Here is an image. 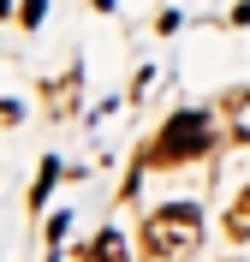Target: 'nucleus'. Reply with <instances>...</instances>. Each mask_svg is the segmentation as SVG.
<instances>
[{"instance_id":"f257e3e1","label":"nucleus","mask_w":250,"mask_h":262,"mask_svg":"<svg viewBox=\"0 0 250 262\" xmlns=\"http://www.w3.org/2000/svg\"><path fill=\"white\" fill-rule=\"evenodd\" d=\"M197 245H202L197 203H167V209H155L149 221H143V250H149V262H191Z\"/></svg>"},{"instance_id":"f03ea898","label":"nucleus","mask_w":250,"mask_h":262,"mask_svg":"<svg viewBox=\"0 0 250 262\" xmlns=\"http://www.w3.org/2000/svg\"><path fill=\"white\" fill-rule=\"evenodd\" d=\"M209 114H197V107H191V114H173L161 125V137H155V149H149V161L155 167H179V161H197L202 149L215 143V137H209Z\"/></svg>"},{"instance_id":"7ed1b4c3","label":"nucleus","mask_w":250,"mask_h":262,"mask_svg":"<svg viewBox=\"0 0 250 262\" xmlns=\"http://www.w3.org/2000/svg\"><path fill=\"white\" fill-rule=\"evenodd\" d=\"M83 262H131V250H125L119 232H96V245H89V256H83Z\"/></svg>"},{"instance_id":"20e7f679","label":"nucleus","mask_w":250,"mask_h":262,"mask_svg":"<svg viewBox=\"0 0 250 262\" xmlns=\"http://www.w3.org/2000/svg\"><path fill=\"white\" fill-rule=\"evenodd\" d=\"M226 238H238V245L250 238V185L233 196V209H226Z\"/></svg>"},{"instance_id":"39448f33","label":"nucleus","mask_w":250,"mask_h":262,"mask_svg":"<svg viewBox=\"0 0 250 262\" xmlns=\"http://www.w3.org/2000/svg\"><path fill=\"white\" fill-rule=\"evenodd\" d=\"M233 131L250 143V96H238V101H233Z\"/></svg>"},{"instance_id":"423d86ee","label":"nucleus","mask_w":250,"mask_h":262,"mask_svg":"<svg viewBox=\"0 0 250 262\" xmlns=\"http://www.w3.org/2000/svg\"><path fill=\"white\" fill-rule=\"evenodd\" d=\"M54 173H60V161H42V185H30V203H42V196H48V185H54Z\"/></svg>"},{"instance_id":"0eeeda50","label":"nucleus","mask_w":250,"mask_h":262,"mask_svg":"<svg viewBox=\"0 0 250 262\" xmlns=\"http://www.w3.org/2000/svg\"><path fill=\"white\" fill-rule=\"evenodd\" d=\"M18 18H24V24H42V18H48V0H24Z\"/></svg>"},{"instance_id":"6e6552de","label":"nucleus","mask_w":250,"mask_h":262,"mask_svg":"<svg viewBox=\"0 0 250 262\" xmlns=\"http://www.w3.org/2000/svg\"><path fill=\"white\" fill-rule=\"evenodd\" d=\"M66 227H72V214H54V221H48V245H60V238H66Z\"/></svg>"}]
</instances>
